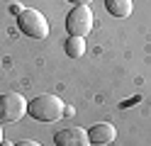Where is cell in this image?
I'll list each match as a JSON object with an SVG mask.
<instances>
[{"label": "cell", "mask_w": 151, "mask_h": 146, "mask_svg": "<svg viewBox=\"0 0 151 146\" xmlns=\"http://www.w3.org/2000/svg\"><path fill=\"white\" fill-rule=\"evenodd\" d=\"M63 102L61 97L56 95H39L34 97V100L29 102V107H27V114H32L37 122H56L63 117Z\"/></svg>", "instance_id": "1"}, {"label": "cell", "mask_w": 151, "mask_h": 146, "mask_svg": "<svg viewBox=\"0 0 151 146\" xmlns=\"http://www.w3.org/2000/svg\"><path fill=\"white\" fill-rule=\"evenodd\" d=\"M17 27H20V32L32 37V39H44L49 34V22H46V17L42 12H37V10H20L17 12Z\"/></svg>", "instance_id": "2"}, {"label": "cell", "mask_w": 151, "mask_h": 146, "mask_svg": "<svg viewBox=\"0 0 151 146\" xmlns=\"http://www.w3.org/2000/svg\"><path fill=\"white\" fill-rule=\"evenodd\" d=\"M93 24H95V12L88 5H76L68 17H66V29H68L71 37H86L93 32Z\"/></svg>", "instance_id": "3"}, {"label": "cell", "mask_w": 151, "mask_h": 146, "mask_svg": "<svg viewBox=\"0 0 151 146\" xmlns=\"http://www.w3.org/2000/svg\"><path fill=\"white\" fill-rule=\"evenodd\" d=\"M27 100L20 93H5L0 95V122H20L27 114Z\"/></svg>", "instance_id": "4"}, {"label": "cell", "mask_w": 151, "mask_h": 146, "mask_svg": "<svg viewBox=\"0 0 151 146\" xmlns=\"http://www.w3.org/2000/svg\"><path fill=\"white\" fill-rule=\"evenodd\" d=\"M54 144L56 146H90L88 132L81 127H66V129L54 134Z\"/></svg>", "instance_id": "5"}, {"label": "cell", "mask_w": 151, "mask_h": 146, "mask_svg": "<svg viewBox=\"0 0 151 146\" xmlns=\"http://www.w3.org/2000/svg\"><path fill=\"white\" fill-rule=\"evenodd\" d=\"M115 136H117V129L112 124H107V122H98V124H93L88 129V139L95 146H107V144L115 141Z\"/></svg>", "instance_id": "6"}, {"label": "cell", "mask_w": 151, "mask_h": 146, "mask_svg": "<svg viewBox=\"0 0 151 146\" xmlns=\"http://www.w3.org/2000/svg\"><path fill=\"white\" fill-rule=\"evenodd\" d=\"M105 10L112 17H129L134 12V0H105Z\"/></svg>", "instance_id": "7"}, {"label": "cell", "mask_w": 151, "mask_h": 146, "mask_svg": "<svg viewBox=\"0 0 151 146\" xmlns=\"http://www.w3.org/2000/svg\"><path fill=\"white\" fill-rule=\"evenodd\" d=\"M66 54L71 58H81L86 54V37H68L66 39Z\"/></svg>", "instance_id": "8"}, {"label": "cell", "mask_w": 151, "mask_h": 146, "mask_svg": "<svg viewBox=\"0 0 151 146\" xmlns=\"http://www.w3.org/2000/svg\"><path fill=\"white\" fill-rule=\"evenodd\" d=\"M12 146H42V144H37V141H32V139H22V141H17V144H12Z\"/></svg>", "instance_id": "9"}, {"label": "cell", "mask_w": 151, "mask_h": 146, "mask_svg": "<svg viewBox=\"0 0 151 146\" xmlns=\"http://www.w3.org/2000/svg\"><path fill=\"white\" fill-rule=\"evenodd\" d=\"M68 3H73V5H88L90 0H68Z\"/></svg>", "instance_id": "10"}, {"label": "cell", "mask_w": 151, "mask_h": 146, "mask_svg": "<svg viewBox=\"0 0 151 146\" xmlns=\"http://www.w3.org/2000/svg\"><path fill=\"white\" fill-rule=\"evenodd\" d=\"M0 146H3V127H0Z\"/></svg>", "instance_id": "11"}]
</instances>
